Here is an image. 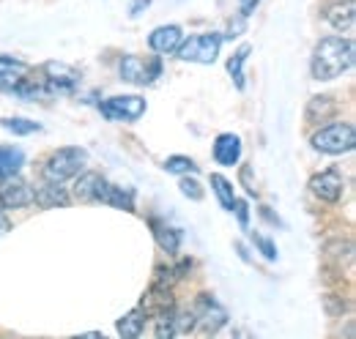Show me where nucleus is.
<instances>
[{
    "mask_svg": "<svg viewBox=\"0 0 356 339\" xmlns=\"http://www.w3.org/2000/svg\"><path fill=\"white\" fill-rule=\"evenodd\" d=\"M356 58V47L351 39H343V36H329L315 47L312 52V63L310 72L315 80L326 83V80H337L340 74H346L351 66H354Z\"/></svg>",
    "mask_w": 356,
    "mask_h": 339,
    "instance_id": "f257e3e1",
    "label": "nucleus"
},
{
    "mask_svg": "<svg viewBox=\"0 0 356 339\" xmlns=\"http://www.w3.org/2000/svg\"><path fill=\"white\" fill-rule=\"evenodd\" d=\"M356 145V129L346 121H337V124H326L312 134V148L321 151V154H348L354 151Z\"/></svg>",
    "mask_w": 356,
    "mask_h": 339,
    "instance_id": "f03ea898",
    "label": "nucleus"
},
{
    "mask_svg": "<svg viewBox=\"0 0 356 339\" xmlns=\"http://www.w3.org/2000/svg\"><path fill=\"white\" fill-rule=\"evenodd\" d=\"M86 159H88V154H86L83 148H60V151H55V154L47 159L44 178L47 181L63 183L66 178H74L80 170L86 167Z\"/></svg>",
    "mask_w": 356,
    "mask_h": 339,
    "instance_id": "7ed1b4c3",
    "label": "nucleus"
},
{
    "mask_svg": "<svg viewBox=\"0 0 356 339\" xmlns=\"http://www.w3.org/2000/svg\"><path fill=\"white\" fill-rule=\"evenodd\" d=\"M220 47H222V36L220 33H200V36H192L186 42L178 44V58L186 60V63H214L217 55H220Z\"/></svg>",
    "mask_w": 356,
    "mask_h": 339,
    "instance_id": "20e7f679",
    "label": "nucleus"
},
{
    "mask_svg": "<svg viewBox=\"0 0 356 339\" xmlns=\"http://www.w3.org/2000/svg\"><path fill=\"white\" fill-rule=\"evenodd\" d=\"M162 74V60L159 58H140V55H127L121 60V77L134 85H151Z\"/></svg>",
    "mask_w": 356,
    "mask_h": 339,
    "instance_id": "39448f33",
    "label": "nucleus"
},
{
    "mask_svg": "<svg viewBox=\"0 0 356 339\" xmlns=\"http://www.w3.org/2000/svg\"><path fill=\"white\" fill-rule=\"evenodd\" d=\"M102 115L110 121H137L145 113V99L140 96H113L99 104Z\"/></svg>",
    "mask_w": 356,
    "mask_h": 339,
    "instance_id": "423d86ee",
    "label": "nucleus"
},
{
    "mask_svg": "<svg viewBox=\"0 0 356 339\" xmlns=\"http://www.w3.org/2000/svg\"><path fill=\"white\" fill-rule=\"evenodd\" d=\"M192 315H195V326H203L206 334H217L225 323H227V312H225L222 306H220L211 296L197 298Z\"/></svg>",
    "mask_w": 356,
    "mask_h": 339,
    "instance_id": "0eeeda50",
    "label": "nucleus"
},
{
    "mask_svg": "<svg viewBox=\"0 0 356 339\" xmlns=\"http://www.w3.org/2000/svg\"><path fill=\"white\" fill-rule=\"evenodd\" d=\"M343 189H346V181L337 170H323L310 178V192L323 203H337L343 197Z\"/></svg>",
    "mask_w": 356,
    "mask_h": 339,
    "instance_id": "6e6552de",
    "label": "nucleus"
},
{
    "mask_svg": "<svg viewBox=\"0 0 356 339\" xmlns=\"http://www.w3.org/2000/svg\"><path fill=\"white\" fill-rule=\"evenodd\" d=\"M0 203L3 208H25L33 203V189L25 181L8 175L3 178V186H0Z\"/></svg>",
    "mask_w": 356,
    "mask_h": 339,
    "instance_id": "1a4fd4ad",
    "label": "nucleus"
},
{
    "mask_svg": "<svg viewBox=\"0 0 356 339\" xmlns=\"http://www.w3.org/2000/svg\"><path fill=\"white\" fill-rule=\"evenodd\" d=\"M42 74H44V83L49 85L52 93H66V90H72L74 85L80 83V74H77L72 66L55 63V60L42 66Z\"/></svg>",
    "mask_w": 356,
    "mask_h": 339,
    "instance_id": "9d476101",
    "label": "nucleus"
},
{
    "mask_svg": "<svg viewBox=\"0 0 356 339\" xmlns=\"http://www.w3.org/2000/svg\"><path fill=\"white\" fill-rule=\"evenodd\" d=\"M93 200L107 203V206H115V208H124V211H134L132 192H129V189H121V186H115V183H110V181H104V178L99 181Z\"/></svg>",
    "mask_w": 356,
    "mask_h": 339,
    "instance_id": "9b49d317",
    "label": "nucleus"
},
{
    "mask_svg": "<svg viewBox=\"0 0 356 339\" xmlns=\"http://www.w3.org/2000/svg\"><path fill=\"white\" fill-rule=\"evenodd\" d=\"M140 309L145 312V317H156V315H165L170 309H176V298L170 293V288H151L145 296H143V304Z\"/></svg>",
    "mask_w": 356,
    "mask_h": 339,
    "instance_id": "f8f14e48",
    "label": "nucleus"
},
{
    "mask_svg": "<svg viewBox=\"0 0 356 339\" xmlns=\"http://www.w3.org/2000/svg\"><path fill=\"white\" fill-rule=\"evenodd\" d=\"M28 74H31L28 63H22L17 58H8V55H0V90H17V85L22 83Z\"/></svg>",
    "mask_w": 356,
    "mask_h": 339,
    "instance_id": "ddd939ff",
    "label": "nucleus"
},
{
    "mask_svg": "<svg viewBox=\"0 0 356 339\" xmlns=\"http://www.w3.org/2000/svg\"><path fill=\"white\" fill-rule=\"evenodd\" d=\"M181 42H184V39H181V28H178V25H162V28H156V31L148 36V44H151V49H154L156 55H170V52H176Z\"/></svg>",
    "mask_w": 356,
    "mask_h": 339,
    "instance_id": "4468645a",
    "label": "nucleus"
},
{
    "mask_svg": "<svg viewBox=\"0 0 356 339\" xmlns=\"http://www.w3.org/2000/svg\"><path fill=\"white\" fill-rule=\"evenodd\" d=\"M356 19V6L354 0H340L334 6L326 8V22L334 28V31H351Z\"/></svg>",
    "mask_w": 356,
    "mask_h": 339,
    "instance_id": "2eb2a0df",
    "label": "nucleus"
},
{
    "mask_svg": "<svg viewBox=\"0 0 356 339\" xmlns=\"http://www.w3.org/2000/svg\"><path fill=\"white\" fill-rule=\"evenodd\" d=\"M33 203H39L42 208H58V206H69V195L58 181H47L33 192Z\"/></svg>",
    "mask_w": 356,
    "mask_h": 339,
    "instance_id": "dca6fc26",
    "label": "nucleus"
},
{
    "mask_svg": "<svg viewBox=\"0 0 356 339\" xmlns=\"http://www.w3.org/2000/svg\"><path fill=\"white\" fill-rule=\"evenodd\" d=\"M238 156H241V140L236 134H220L214 142V159L225 167H233Z\"/></svg>",
    "mask_w": 356,
    "mask_h": 339,
    "instance_id": "f3484780",
    "label": "nucleus"
},
{
    "mask_svg": "<svg viewBox=\"0 0 356 339\" xmlns=\"http://www.w3.org/2000/svg\"><path fill=\"white\" fill-rule=\"evenodd\" d=\"M143 329H145V312H143L140 306L118 320V334L124 339H137L143 334Z\"/></svg>",
    "mask_w": 356,
    "mask_h": 339,
    "instance_id": "a211bd4d",
    "label": "nucleus"
},
{
    "mask_svg": "<svg viewBox=\"0 0 356 339\" xmlns=\"http://www.w3.org/2000/svg\"><path fill=\"white\" fill-rule=\"evenodd\" d=\"M154 224V235H156V244L165 249L168 254H176L178 252V244H181V235H178V230L173 227H165V224H159V222H151Z\"/></svg>",
    "mask_w": 356,
    "mask_h": 339,
    "instance_id": "6ab92c4d",
    "label": "nucleus"
},
{
    "mask_svg": "<svg viewBox=\"0 0 356 339\" xmlns=\"http://www.w3.org/2000/svg\"><path fill=\"white\" fill-rule=\"evenodd\" d=\"M99 181H102V175H96V172H83V175L77 178V183H74V195H77V200L90 203V200L96 197V186H99Z\"/></svg>",
    "mask_w": 356,
    "mask_h": 339,
    "instance_id": "aec40b11",
    "label": "nucleus"
},
{
    "mask_svg": "<svg viewBox=\"0 0 356 339\" xmlns=\"http://www.w3.org/2000/svg\"><path fill=\"white\" fill-rule=\"evenodd\" d=\"M22 162H25L22 151H17V148H0V178L17 175V170L22 167Z\"/></svg>",
    "mask_w": 356,
    "mask_h": 339,
    "instance_id": "412c9836",
    "label": "nucleus"
},
{
    "mask_svg": "<svg viewBox=\"0 0 356 339\" xmlns=\"http://www.w3.org/2000/svg\"><path fill=\"white\" fill-rule=\"evenodd\" d=\"M247 55H250V47L244 44V47H238L236 55L227 60V72H230V77H233V83H236L238 90L244 88V60H247Z\"/></svg>",
    "mask_w": 356,
    "mask_h": 339,
    "instance_id": "4be33fe9",
    "label": "nucleus"
},
{
    "mask_svg": "<svg viewBox=\"0 0 356 339\" xmlns=\"http://www.w3.org/2000/svg\"><path fill=\"white\" fill-rule=\"evenodd\" d=\"M211 186H214V192H217V197H220V206H222L225 211H230V208H233V200H236L230 181L214 172V175H211Z\"/></svg>",
    "mask_w": 356,
    "mask_h": 339,
    "instance_id": "5701e85b",
    "label": "nucleus"
},
{
    "mask_svg": "<svg viewBox=\"0 0 356 339\" xmlns=\"http://www.w3.org/2000/svg\"><path fill=\"white\" fill-rule=\"evenodd\" d=\"M334 113V104H332V99L329 96H315L310 101V110H307V118L310 121H318V115L321 118H329Z\"/></svg>",
    "mask_w": 356,
    "mask_h": 339,
    "instance_id": "b1692460",
    "label": "nucleus"
},
{
    "mask_svg": "<svg viewBox=\"0 0 356 339\" xmlns=\"http://www.w3.org/2000/svg\"><path fill=\"white\" fill-rule=\"evenodd\" d=\"M3 126H6V131H11V134H33V131H42L39 124H33L28 118H6Z\"/></svg>",
    "mask_w": 356,
    "mask_h": 339,
    "instance_id": "393cba45",
    "label": "nucleus"
},
{
    "mask_svg": "<svg viewBox=\"0 0 356 339\" xmlns=\"http://www.w3.org/2000/svg\"><path fill=\"white\" fill-rule=\"evenodd\" d=\"M178 276H181V271H178V268L156 265V271H154V285H156V288H170Z\"/></svg>",
    "mask_w": 356,
    "mask_h": 339,
    "instance_id": "a878e982",
    "label": "nucleus"
},
{
    "mask_svg": "<svg viewBox=\"0 0 356 339\" xmlns=\"http://www.w3.org/2000/svg\"><path fill=\"white\" fill-rule=\"evenodd\" d=\"M154 320H156V331H154L156 337L159 339L176 337V334H173V309H170V312H165V315H156Z\"/></svg>",
    "mask_w": 356,
    "mask_h": 339,
    "instance_id": "bb28decb",
    "label": "nucleus"
},
{
    "mask_svg": "<svg viewBox=\"0 0 356 339\" xmlns=\"http://www.w3.org/2000/svg\"><path fill=\"white\" fill-rule=\"evenodd\" d=\"M165 170L168 172H195V162L192 159H186V156H170L168 162H165Z\"/></svg>",
    "mask_w": 356,
    "mask_h": 339,
    "instance_id": "cd10ccee",
    "label": "nucleus"
},
{
    "mask_svg": "<svg viewBox=\"0 0 356 339\" xmlns=\"http://www.w3.org/2000/svg\"><path fill=\"white\" fill-rule=\"evenodd\" d=\"M181 192H184L186 197H192V200H203V189H200V183H197V181L181 178Z\"/></svg>",
    "mask_w": 356,
    "mask_h": 339,
    "instance_id": "c85d7f7f",
    "label": "nucleus"
},
{
    "mask_svg": "<svg viewBox=\"0 0 356 339\" xmlns=\"http://www.w3.org/2000/svg\"><path fill=\"white\" fill-rule=\"evenodd\" d=\"M255 247L264 252V257H266V260H274V257H277V247H274L268 238H264V235H255Z\"/></svg>",
    "mask_w": 356,
    "mask_h": 339,
    "instance_id": "c756f323",
    "label": "nucleus"
},
{
    "mask_svg": "<svg viewBox=\"0 0 356 339\" xmlns=\"http://www.w3.org/2000/svg\"><path fill=\"white\" fill-rule=\"evenodd\" d=\"M323 304H326V312H329V315H343V312H346V304L337 301V296H326Z\"/></svg>",
    "mask_w": 356,
    "mask_h": 339,
    "instance_id": "7c9ffc66",
    "label": "nucleus"
},
{
    "mask_svg": "<svg viewBox=\"0 0 356 339\" xmlns=\"http://www.w3.org/2000/svg\"><path fill=\"white\" fill-rule=\"evenodd\" d=\"M230 211H236V216H238L241 224L250 222V211H247V203H244V200H233V208H230Z\"/></svg>",
    "mask_w": 356,
    "mask_h": 339,
    "instance_id": "2f4dec72",
    "label": "nucleus"
},
{
    "mask_svg": "<svg viewBox=\"0 0 356 339\" xmlns=\"http://www.w3.org/2000/svg\"><path fill=\"white\" fill-rule=\"evenodd\" d=\"M261 0H238V8H241V17H250L252 11H255V6H258Z\"/></svg>",
    "mask_w": 356,
    "mask_h": 339,
    "instance_id": "473e14b6",
    "label": "nucleus"
},
{
    "mask_svg": "<svg viewBox=\"0 0 356 339\" xmlns=\"http://www.w3.org/2000/svg\"><path fill=\"white\" fill-rule=\"evenodd\" d=\"M148 3H151V0H137V3L132 6V14H137V11H140L143 6H148Z\"/></svg>",
    "mask_w": 356,
    "mask_h": 339,
    "instance_id": "72a5a7b5",
    "label": "nucleus"
},
{
    "mask_svg": "<svg viewBox=\"0 0 356 339\" xmlns=\"http://www.w3.org/2000/svg\"><path fill=\"white\" fill-rule=\"evenodd\" d=\"M0 227H3V203H0Z\"/></svg>",
    "mask_w": 356,
    "mask_h": 339,
    "instance_id": "f704fd0d",
    "label": "nucleus"
}]
</instances>
